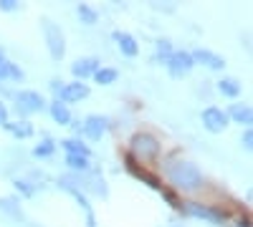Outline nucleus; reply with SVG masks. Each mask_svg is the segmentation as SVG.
<instances>
[{
  "mask_svg": "<svg viewBox=\"0 0 253 227\" xmlns=\"http://www.w3.org/2000/svg\"><path fill=\"white\" fill-rule=\"evenodd\" d=\"M190 56H193L195 64H203L210 71H223L225 68V58L218 56V53H213V51H208V48H195Z\"/></svg>",
  "mask_w": 253,
  "mask_h": 227,
  "instance_id": "nucleus-10",
  "label": "nucleus"
},
{
  "mask_svg": "<svg viewBox=\"0 0 253 227\" xmlns=\"http://www.w3.org/2000/svg\"><path fill=\"white\" fill-rule=\"evenodd\" d=\"M3 129H8L15 139H31L33 136V124L31 121H8Z\"/></svg>",
  "mask_w": 253,
  "mask_h": 227,
  "instance_id": "nucleus-18",
  "label": "nucleus"
},
{
  "mask_svg": "<svg viewBox=\"0 0 253 227\" xmlns=\"http://www.w3.org/2000/svg\"><path fill=\"white\" fill-rule=\"evenodd\" d=\"M167 71H170V76L172 78H182V76H187L190 71L195 68V61H193V56H190L187 51H172V56L167 58Z\"/></svg>",
  "mask_w": 253,
  "mask_h": 227,
  "instance_id": "nucleus-6",
  "label": "nucleus"
},
{
  "mask_svg": "<svg viewBox=\"0 0 253 227\" xmlns=\"http://www.w3.org/2000/svg\"><path fill=\"white\" fill-rule=\"evenodd\" d=\"M56 152V141L53 139H43V141H41V144H36V147H33V157H38V159H46V157H51Z\"/></svg>",
  "mask_w": 253,
  "mask_h": 227,
  "instance_id": "nucleus-23",
  "label": "nucleus"
},
{
  "mask_svg": "<svg viewBox=\"0 0 253 227\" xmlns=\"http://www.w3.org/2000/svg\"><path fill=\"white\" fill-rule=\"evenodd\" d=\"M48 111L53 116L56 124H61V127H71V111L66 104H61V101H53V104H48Z\"/></svg>",
  "mask_w": 253,
  "mask_h": 227,
  "instance_id": "nucleus-17",
  "label": "nucleus"
},
{
  "mask_svg": "<svg viewBox=\"0 0 253 227\" xmlns=\"http://www.w3.org/2000/svg\"><path fill=\"white\" fill-rule=\"evenodd\" d=\"M15 190H18V192H23L26 197H31V195L36 192V190L31 187V182H28V179H15Z\"/></svg>",
  "mask_w": 253,
  "mask_h": 227,
  "instance_id": "nucleus-25",
  "label": "nucleus"
},
{
  "mask_svg": "<svg viewBox=\"0 0 253 227\" xmlns=\"http://www.w3.org/2000/svg\"><path fill=\"white\" fill-rule=\"evenodd\" d=\"M99 86H112L117 84V78H119V71L117 68H109V66H99V71L91 76Z\"/></svg>",
  "mask_w": 253,
  "mask_h": 227,
  "instance_id": "nucleus-19",
  "label": "nucleus"
},
{
  "mask_svg": "<svg viewBox=\"0 0 253 227\" xmlns=\"http://www.w3.org/2000/svg\"><path fill=\"white\" fill-rule=\"evenodd\" d=\"M182 212L190 215V217H198V220H205L210 225H220L225 220L223 212L213 210V207H208V204H200V202H185L182 204Z\"/></svg>",
  "mask_w": 253,
  "mask_h": 227,
  "instance_id": "nucleus-7",
  "label": "nucleus"
},
{
  "mask_svg": "<svg viewBox=\"0 0 253 227\" xmlns=\"http://www.w3.org/2000/svg\"><path fill=\"white\" fill-rule=\"evenodd\" d=\"M66 164L79 174H89L91 172V162L86 157H66Z\"/></svg>",
  "mask_w": 253,
  "mask_h": 227,
  "instance_id": "nucleus-22",
  "label": "nucleus"
},
{
  "mask_svg": "<svg viewBox=\"0 0 253 227\" xmlns=\"http://www.w3.org/2000/svg\"><path fill=\"white\" fill-rule=\"evenodd\" d=\"M89 86L84 84V81H74V84H63V89H61V94H58V98L56 101H61V104H76V101H81V98H86L89 96Z\"/></svg>",
  "mask_w": 253,
  "mask_h": 227,
  "instance_id": "nucleus-9",
  "label": "nucleus"
},
{
  "mask_svg": "<svg viewBox=\"0 0 253 227\" xmlns=\"http://www.w3.org/2000/svg\"><path fill=\"white\" fill-rule=\"evenodd\" d=\"M172 56V43L167 38H160L157 40V46H155V64H167V58Z\"/></svg>",
  "mask_w": 253,
  "mask_h": 227,
  "instance_id": "nucleus-20",
  "label": "nucleus"
},
{
  "mask_svg": "<svg viewBox=\"0 0 253 227\" xmlns=\"http://www.w3.org/2000/svg\"><path fill=\"white\" fill-rule=\"evenodd\" d=\"M96 71H99V58H79L71 64V73L76 76V81L91 78Z\"/></svg>",
  "mask_w": 253,
  "mask_h": 227,
  "instance_id": "nucleus-13",
  "label": "nucleus"
},
{
  "mask_svg": "<svg viewBox=\"0 0 253 227\" xmlns=\"http://www.w3.org/2000/svg\"><path fill=\"white\" fill-rule=\"evenodd\" d=\"M10 64L13 61L5 58V51L0 48V81H8V73H10Z\"/></svg>",
  "mask_w": 253,
  "mask_h": 227,
  "instance_id": "nucleus-24",
  "label": "nucleus"
},
{
  "mask_svg": "<svg viewBox=\"0 0 253 227\" xmlns=\"http://www.w3.org/2000/svg\"><path fill=\"white\" fill-rule=\"evenodd\" d=\"M200 119H203V127H205L210 134H223V131L228 129V116H225V111L218 109V106L203 109Z\"/></svg>",
  "mask_w": 253,
  "mask_h": 227,
  "instance_id": "nucleus-8",
  "label": "nucleus"
},
{
  "mask_svg": "<svg viewBox=\"0 0 253 227\" xmlns=\"http://www.w3.org/2000/svg\"><path fill=\"white\" fill-rule=\"evenodd\" d=\"M10 121V111H8V106L0 101V127H5V124Z\"/></svg>",
  "mask_w": 253,
  "mask_h": 227,
  "instance_id": "nucleus-28",
  "label": "nucleus"
},
{
  "mask_svg": "<svg viewBox=\"0 0 253 227\" xmlns=\"http://www.w3.org/2000/svg\"><path fill=\"white\" fill-rule=\"evenodd\" d=\"M61 147L66 149V157H86V159L91 157V149L81 139H63Z\"/></svg>",
  "mask_w": 253,
  "mask_h": 227,
  "instance_id": "nucleus-15",
  "label": "nucleus"
},
{
  "mask_svg": "<svg viewBox=\"0 0 253 227\" xmlns=\"http://www.w3.org/2000/svg\"><path fill=\"white\" fill-rule=\"evenodd\" d=\"M241 144H243V149H246V152H251V149H253V131H251V129H246V131H243Z\"/></svg>",
  "mask_w": 253,
  "mask_h": 227,
  "instance_id": "nucleus-26",
  "label": "nucleus"
},
{
  "mask_svg": "<svg viewBox=\"0 0 253 227\" xmlns=\"http://www.w3.org/2000/svg\"><path fill=\"white\" fill-rule=\"evenodd\" d=\"M241 81L238 78H233V76H223L220 81H218V91L223 94V96H228V98H238L241 96Z\"/></svg>",
  "mask_w": 253,
  "mask_h": 227,
  "instance_id": "nucleus-16",
  "label": "nucleus"
},
{
  "mask_svg": "<svg viewBox=\"0 0 253 227\" xmlns=\"http://www.w3.org/2000/svg\"><path fill=\"white\" fill-rule=\"evenodd\" d=\"M165 177L180 192H198L203 187V172L187 159H170L165 164Z\"/></svg>",
  "mask_w": 253,
  "mask_h": 227,
  "instance_id": "nucleus-1",
  "label": "nucleus"
},
{
  "mask_svg": "<svg viewBox=\"0 0 253 227\" xmlns=\"http://www.w3.org/2000/svg\"><path fill=\"white\" fill-rule=\"evenodd\" d=\"M112 38H114L117 48L122 51V56H126V58L139 56V43L134 40V35H132V33H126V31H114V33H112Z\"/></svg>",
  "mask_w": 253,
  "mask_h": 227,
  "instance_id": "nucleus-12",
  "label": "nucleus"
},
{
  "mask_svg": "<svg viewBox=\"0 0 253 227\" xmlns=\"http://www.w3.org/2000/svg\"><path fill=\"white\" fill-rule=\"evenodd\" d=\"M129 149H132V157L139 159V162H155L162 152V144L157 141V136L147 134V131H137L129 141Z\"/></svg>",
  "mask_w": 253,
  "mask_h": 227,
  "instance_id": "nucleus-2",
  "label": "nucleus"
},
{
  "mask_svg": "<svg viewBox=\"0 0 253 227\" xmlns=\"http://www.w3.org/2000/svg\"><path fill=\"white\" fill-rule=\"evenodd\" d=\"M15 109L18 114H38V111H43L46 109V98L41 96L38 91H18L15 94Z\"/></svg>",
  "mask_w": 253,
  "mask_h": 227,
  "instance_id": "nucleus-4",
  "label": "nucleus"
},
{
  "mask_svg": "<svg viewBox=\"0 0 253 227\" xmlns=\"http://www.w3.org/2000/svg\"><path fill=\"white\" fill-rule=\"evenodd\" d=\"M107 116H99V114H91L84 119V124H71V127L81 134V136H86V139H101L104 134H107Z\"/></svg>",
  "mask_w": 253,
  "mask_h": 227,
  "instance_id": "nucleus-5",
  "label": "nucleus"
},
{
  "mask_svg": "<svg viewBox=\"0 0 253 227\" xmlns=\"http://www.w3.org/2000/svg\"><path fill=\"white\" fill-rule=\"evenodd\" d=\"M61 184V190H66L71 197H76V202H79V207L86 212V220H89V227H96V220H94V210H91V204H89V199H86V195H84L79 187H74V184L69 182V179H61L58 182Z\"/></svg>",
  "mask_w": 253,
  "mask_h": 227,
  "instance_id": "nucleus-11",
  "label": "nucleus"
},
{
  "mask_svg": "<svg viewBox=\"0 0 253 227\" xmlns=\"http://www.w3.org/2000/svg\"><path fill=\"white\" fill-rule=\"evenodd\" d=\"M61 89H63V81H51V91L56 94V98H58V94H61Z\"/></svg>",
  "mask_w": 253,
  "mask_h": 227,
  "instance_id": "nucleus-29",
  "label": "nucleus"
},
{
  "mask_svg": "<svg viewBox=\"0 0 253 227\" xmlns=\"http://www.w3.org/2000/svg\"><path fill=\"white\" fill-rule=\"evenodd\" d=\"M238 227H248V222H241V225H238Z\"/></svg>",
  "mask_w": 253,
  "mask_h": 227,
  "instance_id": "nucleus-30",
  "label": "nucleus"
},
{
  "mask_svg": "<svg viewBox=\"0 0 253 227\" xmlns=\"http://www.w3.org/2000/svg\"><path fill=\"white\" fill-rule=\"evenodd\" d=\"M20 5L15 3V0H0V10L3 13H13V10H18Z\"/></svg>",
  "mask_w": 253,
  "mask_h": 227,
  "instance_id": "nucleus-27",
  "label": "nucleus"
},
{
  "mask_svg": "<svg viewBox=\"0 0 253 227\" xmlns=\"http://www.w3.org/2000/svg\"><path fill=\"white\" fill-rule=\"evenodd\" d=\"M76 15L81 18V23H86V26H96L99 23V13L91 5H86V3H79L76 5Z\"/></svg>",
  "mask_w": 253,
  "mask_h": 227,
  "instance_id": "nucleus-21",
  "label": "nucleus"
},
{
  "mask_svg": "<svg viewBox=\"0 0 253 227\" xmlns=\"http://www.w3.org/2000/svg\"><path fill=\"white\" fill-rule=\"evenodd\" d=\"M41 28H43V35H46V46H48V53L53 61H61L63 53H66V38H63V31L53 23V20H43L41 23Z\"/></svg>",
  "mask_w": 253,
  "mask_h": 227,
  "instance_id": "nucleus-3",
  "label": "nucleus"
},
{
  "mask_svg": "<svg viewBox=\"0 0 253 227\" xmlns=\"http://www.w3.org/2000/svg\"><path fill=\"white\" fill-rule=\"evenodd\" d=\"M225 116H228V121L233 119L236 124H241V127H246V129H251V124H253V111H251L248 104H233L225 111Z\"/></svg>",
  "mask_w": 253,
  "mask_h": 227,
  "instance_id": "nucleus-14",
  "label": "nucleus"
}]
</instances>
